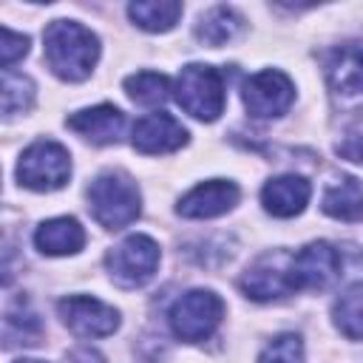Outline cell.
<instances>
[{
	"mask_svg": "<svg viewBox=\"0 0 363 363\" xmlns=\"http://www.w3.org/2000/svg\"><path fill=\"white\" fill-rule=\"evenodd\" d=\"M43 43L48 68L65 82H79L91 77L99 60L96 34L77 20H51L43 34Z\"/></svg>",
	"mask_w": 363,
	"mask_h": 363,
	"instance_id": "1",
	"label": "cell"
},
{
	"mask_svg": "<svg viewBox=\"0 0 363 363\" xmlns=\"http://www.w3.org/2000/svg\"><path fill=\"white\" fill-rule=\"evenodd\" d=\"M88 210L105 230H122L139 218L142 193L136 182L122 170H108L96 176L88 187Z\"/></svg>",
	"mask_w": 363,
	"mask_h": 363,
	"instance_id": "2",
	"label": "cell"
},
{
	"mask_svg": "<svg viewBox=\"0 0 363 363\" xmlns=\"http://www.w3.org/2000/svg\"><path fill=\"white\" fill-rule=\"evenodd\" d=\"M224 77L218 68L190 62L176 77V102L196 119L213 122L224 111Z\"/></svg>",
	"mask_w": 363,
	"mask_h": 363,
	"instance_id": "3",
	"label": "cell"
},
{
	"mask_svg": "<svg viewBox=\"0 0 363 363\" xmlns=\"http://www.w3.org/2000/svg\"><path fill=\"white\" fill-rule=\"evenodd\" d=\"M224 318V301L210 289H190L170 306V329L184 343L207 340Z\"/></svg>",
	"mask_w": 363,
	"mask_h": 363,
	"instance_id": "4",
	"label": "cell"
},
{
	"mask_svg": "<svg viewBox=\"0 0 363 363\" xmlns=\"http://www.w3.org/2000/svg\"><path fill=\"white\" fill-rule=\"evenodd\" d=\"M71 176V156L60 142L40 139L28 145L17 162V179L28 190L51 193L60 190Z\"/></svg>",
	"mask_w": 363,
	"mask_h": 363,
	"instance_id": "5",
	"label": "cell"
},
{
	"mask_svg": "<svg viewBox=\"0 0 363 363\" xmlns=\"http://www.w3.org/2000/svg\"><path fill=\"white\" fill-rule=\"evenodd\" d=\"M159 258H162L159 244L150 235H128L122 244H116L108 252L105 267L113 284L125 289H136L156 275Z\"/></svg>",
	"mask_w": 363,
	"mask_h": 363,
	"instance_id": "6",
	"label": "cell"
},
{
	"mask_svg": "<svg viewBox=\"0 0 363 363\" xmlns=\"http://www.w3.org/2000/svg\"><path fill=\"white\" fill-rule=\"evenodd\" d=\"M241 289L252 301H278L298 292L295 275H292V255L284 250L261 255L241 275Z\"/></svg>",
	"mask_w": 363,
	"mask_h": 363,
	"instance_id": "7",
	"label": "cell"
},
{
	"mask_svg": "<svg viewBox=\"0 0 363 363\" xmlns=\"http://www.w3.org/2000/svg\"><path fill=\"white\" fill-rule=\"evenodd\" d=\"M241 99H244V108L250 111V116L272 119V116H281L289 111V105L295 99V85L284 71L267 68V71L252 74L244 82Z\"/></svg>",
	"mask_w": 363,
	"mask_h": 363,
	"instance_id": "8",
	"label": "cell"
},
{
	"mask_svg": "<svg viewBox=\"0 0 363 363\" xmlns=\"http://www.w3.org/2000/svg\"><path fill=\"white\" fill-rule=\"evenodd\" d=\"M326 82L340 108L363 105V43H349L326 57Z\"/></svg>",
	"mask_w": 363,
	"mask_h": 363,
	"instance_id": "9",
	"label": "cell"
},
{
	"mask_svg": "<svg viewBox=\"0 0 363 363\" xmlns=\"http://www.w3.org/2000/svg\"><path fill=\"white\" fill-rule=\"evenodd\" d=\"M62 323L79 337H105L119 326V312L91 295H68L57 303Z\"/></svg>",
	"mask_w": 363,
	"mask_h": 363,
	"instance_id": "10",
	"label": "cell"
},
{
	"mask_svg": "<svg viewBox=\"0 0 363 363\" xmlns=\"http://www.w3.org/2000/svg\"><path fill=\"white\" fill-rule=\"evenodd\" d=\"M343 261L329 241H312L292 255V275L298 289H326L340 278Z\"/></svg>",
	"mask_w": 363,
	"mask_h": 363,
	"instance_id": "11",
	"label": "cell"
},
{
	"mask_svg": "<svg viewBox=\"0 0 363 363\" xmlns=\"http://www.w3.org/2000/svg\"><path fill=\"white\" fill-rule=\"evenodd\" d=\"M241 199V190L235 182L227 179H210L196 184L190 193H184L176 204V213L184 218H216L230 213Z\"/></svg>",
	"mask_w": 363,
	"mask_h": 363,
	"instance_id": "12",
	"label": "cell"
},
{
	"mask_svg": "<svg viewBox=\"0 0 363 363\" xmlns=\"http://www.w3.org/2000/svg\"><path fill=\"white\" fill-rule=\"evenodd\" d=\"M130 142H133V147H136L139 153L159 156V153H173V150H179V147L187 142V130H184L182 122H176L170 113L156 111V113L142 116V119L133 125Z\"/></svg>",
	"mask_w": 363,
	"mask_h": 363,
	"instance_id": "13",
	"label": "cell"
},
{
	"mask_svg": "<svg viewBox=\"0 0 363 363\" xmlns=\"http://www.w3.org/2000/svg\"><path fill=\"white\" fill-rule=\"evenodd\" d=\"M65 125L94 145H113L125 130V113L116 105H94L71 113Z\"/></svg>",
	"mask_w": 363,
	"mask_h": 363,
	"instance_id": "14",
	"label": "cell"
},
{
	"mask_svg": "<svg viewBox=\"0 0 363 363\" xmlns=\"http://www.w3.org/2000/svg\"><path fill=\"white\" fill-rule=\"evenodd\" d=\"M312 196V187L303 176H295V173H286V176H275L264 184L261 190V204L269 216L275 218H292L298 216L306 201Z\"/></svg>",
	"mask_w": 363,
	"mask_h": 363,
	"instance_id": "15",
	"label": "cell"
},
{
	"mask_svg": "<svg viewBox=\"0 0 363 363\" xmlns=\"http://www.w3.org/2000/svg\"><path fill=\"white\" fill-rule=\"evenodd\" d=\"M34 244L43 255H74L82 250L85 244V230L77 218L71 216H60V218H48L37 227L34 233Z\"/></svg>",
	"mask_w": 363,
	"mask_h": 363,
	"instance_id": "16",
	"label": "cell"
},
{
	"mask_svg": "<svg viewBox=\"0 0 363 363\" xmlns=\"http://www.w3.org/2000/svg\"><path fill=\"white\" fill-rule=\"evenodd\" d=\"M320 207L326 216H332L337 221H360L363 218V184L352 176L335 179L323 190Z\"/></svg>",
	"mask_w": 363,
	"mask_h": 363,
	"instance_id": "17",
	"label": "cell"
},
{
	"mask_svg": "<svg viewBox=\"0 0 363 363\" xmlns=\"http://www.w3.org/2000/svg\"><path fill=\"white\" fill-rule=\"evenodd\" d=\"M241 26H244V20H241V14L235 9H230V6H213L210 11H204L199 17V23H196V40L204 43V45H210V48H218V45L235 40L238 31H241Z\"/></svg>",
	"mask_w": 363,
	"mask_h": 363,
	"instance_id": "18",
	"label": "cell"
},
{
	"mask_svg": "<svg viewBox=\"0 0 363 363\" xmlns=\"http://www.w3.org/2000/svg\"><path fill=\"white\" fill-rule=\"evenodd\" d=\"M128 17L145 31H170L182 17V3L176 0H139L128 6Z\"/></svg>",
	"mask_w": 363,
	"mask_h": 363,
	"instance_id": "19",
	"label": "cell"
},
{
	"mask_svg": "<svg viewBox=\"0 0 363 363\" xmlns=\"http://www.w3.org/2000/svg\"><path fill=\"white\" fill-rule=\"evenodd\" d=\"M335 326L349 340H363V284L349 286L332 306Z\"/></svg>",
	"mask_w": 363,
	"mask_h": 363,
	"instance_id": "20",
	"label": "cell"
},
{
	"mask_svg": "<svg viewBox=\"0 0 363 363\" xmlns=\"http://www.w3.org/2000/svg\"><path fill=\"white\" fill-rule=\"evenodd\" d=\"M125 94L139 102V105H162L167 96H170V82L164 74H156V71H139V74H130L125 79Z\"/></svg>",
	"mask_w": 363,
	"mask_h": 363,
	"instance_id": "21",
	"label": "cell"
},
{
	"mask_svg": "<svg viewBox=\"0 0 363 363\" xmlns=\"http://www.w3.org/2000/svg\"><path fill=\"white\" fill-rule=\"evenodd\" d=\"M34 105V82L23 74L6 71L3 74V113L14 116Z\"/></svg>",
	"mask_w": 363,
	"mask_h": 363,
	"instance_id": "22",
	"label": "cell"
},
{
	"mask_svg": "<svg viewBox=\"0 0 363 363\" xmlns=\"http://www.w3.org/2000/svg\"><path fill=\"white\" fill-rule=\"evenodd\" d=\"M258 363H303V340L295 332H284L272 337L264 352L258 354Z\"/></svg>",
	"mask_w": 363,
	"mask_h": 363,
	"instance_id": "23",
	"label": "cell"
},
{
	"mask_svg": "<svg viewBox=\"0 0 363 363\" xmlns=\"http://www.w3.org/2000/svg\"><path fill=\"white\" fill-rule=\"evenodd\" d=\"M335 150H337V156L363 164V119L352 122V125L343 130V136H340V142L335 145Z\"/></svg>",
	"mask_w": 363,
	"mask_h": 363,
	"instance_id": "24",
	"label": "cell"
},
{
	"mask_svg": "<svg viewBox=\"0 0 363 363\" xmlns=\"http://www.w3.org/2000/svg\"><path fill=\"white\" fill-rule=\"evenodd\" d=\"M26 54H28V37L17 34L11 28H3V40H0V62H3V68L9 71Z\"/></svg>",
	"mask_w": 363,
	"mask_h": 363,
	"instance_id": "25",
	"label": "cell"
},
{
	"mask_svg": "<svg viewBox=\"0 0 363 363\" xmlns=\"http://www.w3.org/2000/svg\"><path fill=\"white\" fill-rule=\"evenodd\" d=\"M71 360H74V363H102V357H99L96 352H91V349H77V352L71 354Z\"/></svg>",
	"mask_w": 363,
	"mask_h": 363,
	"instance_id": "26",
	"label": "cell"
},
{
	"mask_svg": "<svg viewBox=\"0 0 363 363\" xmlns=\"http://www.w3.org/2000/svg\"><path fill=\"white\" fill-rule=\"evenodd\" d=\"M14 363H43V360H14Z\"/></svg>",
	"mask_w": 363,
	"mask_h": 363,
	"instance_id": "27",
	"label": "cell"
}]
</instances>
